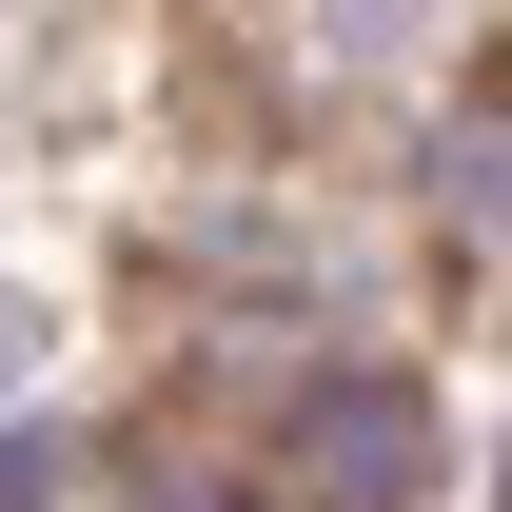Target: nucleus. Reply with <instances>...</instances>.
<instances>
[{
    "label": "nucleus",
    "mask_w": 512,
    "mask_h": 512,
    "mask_svg": "<svg viewBox=\"0 0 512 512\" xmlns=\"http://www.w3.org/2000/svg\"><path fill=\"white\" fill-rule=\"evenodd\" d=\"M316 473H335L355 512H394L414 473H434V414H414L394 375H335V394H316Z\"/></svg>",
    "instance_id": "obj_1"
},
{
    "label": "nucleus",
    "mask_w": 512,
    "mask_h": 512,
    "mask_svg": "<svg viewBox=\"0 0 512 512\" xmlns=\"http://www.w3.org/2000/svg\"><path fill=\"white\" fill-rule=\"evenodd\" d=\"M158 512H217V493H158Z\"/></svg>",
    "instance_id": "obj_2"
}]
</instances>
